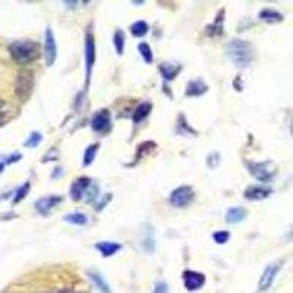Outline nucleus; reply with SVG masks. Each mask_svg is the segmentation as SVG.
I'll use <instances>...</instances> for the list:
<instances>
[{
	"label": "nucleus",
	"mask_w": 293,
	"mask_h": 293,
	"mask_svg": "<svg viewBox=\"0 0 293 293\" xmlns=\"http://www.w3.org/2000/svg\"><path fill=\"white\" fill-rule=\"evenodd\" d=\"M131 33L134 37H144L148 33V24L145 21H137L131 27Z\"/></svg>",
	"instance_id": "obj_21"
},
{
	"label": "nucleus",
	"mask_w": 293,
	"mask_h": 293,
	"mask_svg": "<svg viewBox=\"0 0 293 293\" xmlns=\"http://www.w3.org/2000/svg\"><path fill=\"white\" fill-rule=\"evenodd\" d=\"M292 134H293V123H292Z\"/></svg>",
	"instance_id": "obj_32"
},
{
	"label": "nucleus",
	"mask_w": 293,
	"mask_h": 293,
	"mask_svg": "<svg viewBox=\"0 0 293 293\" xmlns=\"http://www.w3.org/2000/svg\"><path fill=\"white\" fill-rule=\"evenodd\" d=\"M44 56H46V63H47V66H52L53 63L56 62V57H57V44H56V38H54L52 28H47V31H46Z\"/></svg>",
	"instance_id": "obj_5"
},
{
	"label": "nucleus",
	"mask_w": 293,
	"mask_h": 293,
	"mask_svg": "<svg viewBox=\"0 0 293 293\" xmlns=\"http://www.w3.org/2000/svg\"><path fill=\"white\" fill-rule=\"evenodd\" d=\"M246 217V210L242 207L229 208L226 213V222L227 223H239Z\"/></svg>",
	"instance_id": "obj_15"
},
{
	"label": "nucleus",
	"mask_w": 293,
	"mask_h": 293,
	"mask_svg": "<svg viewBox=\"0 0 293 293\" xmlns=\"http://www.w3.org/2000/svg\"><path fill=\"white\" fill-rule=\"evenodd\" d=\"M89 186H91V179H88V177L76 179L72 183V186H70V197H72V200H75V201L81 200L85 195L86 190L89 189Z\"/></svg>",
	"instance_id": "obj_10"
},
{
	"label": "nucleus",
	"mask_w": 293,
	"mask_h": 293,
	"mask_svg": "<svg viewBox=\"0 0 293 293\" xmlns=\"http://www.w3.org/2000/svg\"><path fill=\"white\" fill-rule=\"evenodd\" d=\"M91 126L95 132H107L110 128V113L107 110H100L94 115L92 121H91Z\"/></svg>",
	"instance_id": "obj_8"
},
{
	"label": "nucleus",
	"mask_w": 293,
	"mask_h": 293,
	"mask_svg": "<svg viewBox=\"0 0 293 293\" xmlns=\"http://www.w3.org/2000/svg\"><path fill=\"white\" fill-rule=\"evenodd\" d=\"M3 172V164H0V173Z\"/></svg>",
	"instance_id": "obj_31"
},
{
	"label": "nucleus",
	"mask_w": 293,
	"mask_h": 293,
	"mask_svg": "<svg viewBox=\"0 0 293 293\" xmlns=\"http://www.w3.org/2000/svg\"><path fill=\"white\" fill-rule=\"evenodd\" d=\"M193 200V190L190 186H180L170 195V203L174 207H186Z\"/></svg>",
	"instance_id": "obj_4"
},
{
	"label": "nucleus",
	"mask_w": 293,
	"mask_h": 293,
	"mask_svg": "<svg viewBox=\"0 0 293 293\" xmlns=\"http://www.w3.org/2000/svg\"><path fill=\"white\" fill-rule=\"evenodd\" d=\"M229 57L236 66L245 68L254 60V49L245 40H233L229 44Z\"/></svg>",
	"instance_id": "obj_2"
},
{
	"label": "nucleus",
	"mask_w": 293,
	"mask_h": 293,
	"mask_svg": "<svg viewBox=\"0 0 293 293\" xmlns=\"http://www.w3.org/2000/svg\"><path fill=\"white\" fill-rule=\"evenodd\" d=\"M154 293H169V286H167L166 283L160 281V283H157V284H155Z\"/></svg>",
	"instance_id": "obj_30"
},
{
	"label": "nucleus",
	"mask_w": 293,
	"mask_h": 293,
	"mask_svg": "<svg viewBox=\"0 0 293 293\" xmlns=\"http://www.w3.org/2000/svg\"><path fill=\"white\" fill-rule=\"evenodd\" d=\"M160 70H161V75L164 76V79L172 81V79H174V76L177 75V72L180 70V66H172V65L164 63V65H161Z\"/></svg>",
	"instance_id": "obj_22"
},
{
	"label": "nucleus",
	"mask_w": 293,
	"mask_h": 293,
	"mask_svg": "<svg viewBox=\"0 0 293 293\" xmlns=\"http://www.w3.org/2000/svg\"><path fill=\"white\" fill-rule=\"evenodd\" d=\"M94 63H95V43H94V37L88 34L85 38V68L88 81L91 79Z\"/></svg>",
	"instance_id": "obj_6"
},
{
	"label": "nucleus",
	"mask_w": 293,
	"mask_h": 293,
	"mask_svg": "<svg viewBox=\"0 0 293 293\" xmlns=\"http://www.w3.org/2000/svg\"><path fill=\"white\" fill-rule=\"evenodd\" d=\"M89 277H91V280L94 281V284L97 286V289H99L100 292L112 293L110 287H109V284L104 281V278L102 277V274H99V273H95V271H91V273H89Z\"/></svg>",
	"instance_id": "obj_20"
},
{
	"label": "nucleus",
	"mask_w": 293,
	"mask_h": 293,
	"mask_svg": "<svg viewBox=\"0 0 293 293\" xmlns=\"http://www.w3.org/2000/svg\"><path fill=\"white\" fill-rule=\"evenodd\" d=\"M28 190H30V183H25L24 186H21V188L17 190V195L14 197V203H19V201L28 193Z\"/></svg>",
	"instance_id": "obj_29"
},
{
	"label": "nucleus",
	"mask_w": 293,
	"mask_h": 293,
	"mask_svg": "<svg viewBox=\"0 0 293 293\" xmlns=\"http://www.w3.org/2000/svg\"><path fill=\"white\" fill-rule=\"evenodd\" d=\"M95 248L102 252L103 257H112L113 254H116L122 248L121 243H115V242H100L95 245Z\"/></svg>",
	"instance_id": "obj_14"
},
{
	"label": "nucleus",
	"mask_w": 293,
	"mask_h": 293,
	"mask_svg": "<svg viewBox=\"0 0 293 293\" xmlns=\"http://www.w3.org/2000/svg\"><path fill=\"white\" fill-rule=\"evenodd\" d=\"M63 220L70 224H78V226H84L88 223V217L84 213H69L63 217Z\"/></svg>",
	"instance_id": "obj_19"
},
{
	"label": "nucleus",
	"mask_w": 293,
	"mask_h": 293,
	"mask_svg": "<svg viewBox=\"0 0 293 293\" xmlns=\"http://www.w3.org/2000/svg\"><path fill=\"white\" fill-rule=\"evenodd\" d=\"M113 40H115L116 52H118V54H122V53H123V49H125V34H123V31H116Z\"/></svg>",
	"instance_id": "obj_26"
},
{
	"label": "nucleus",
	"mask_w": 293,
	"mask_h": 293,
	"mask_svg": "<svg viewBox=\"0 0 293 293\" xmlns=\"http://www.w3.org/2000/svg\"><path fill=\"white\" fill-rule=\"evenodd\" d=\"M278 270H280V264H278V262L270 264V265L264 270V273H262V276L259 278L258 283L259 290L264 292V290H268V289L271 287V284H273V281H274V278H276Z\"/></svg>",
	"instance_id": "obj_7"
},
{
	"label": "nucleus",
	"mask_w": 293,
	"mask_h": 293,
	"mask_svg": "<svg viewBox=\"0 0 293 293\" xmlns=\"http://www.w3.org/2000/svg\"><path fill=\"white\" fill-rule=\"evenodd\" d=\"M150 112H151V103H141L135 109V112L132 113V121L135 122V123H139L141 121H144L148 115H150Z\"/></svg>",
	"instance_id": "obj_17"
},
{
	"label": "nucleus",
	"mask_w": 293,
	"mask_h": 293,
	"mask_svg": "<svg viewBox=\"0 0 293 293\" xmlns=\"http://www.w3.org/2000/svg\"><path fill=\"white\" fill-rule=\"evenodd\" d=\"M34 88V75L31 70H19L15 79V94L21 100H25L30 97L31 91Z\"/></svg>",
	"instance_id": "obj_3"
},
{
	"label": "nucleus",
	"mask_w": 293,
	"mask_h": 293,
	"mask_svg": "<svg viewBox=\"0 0 293 293\" xmlns=\"http://www.w3.org/2000/svg\"><path fill=\"white\" fill-rule=\"evenodd\" d=\"M62 201L60 197H56V195H50V197H43L40 198L37 203H35V208L38 210V213L41 214H47L54 206H57L59 203Z\"/></svg>",
	"instance_id": "obj_12"
},
{
	"label": "nucleus",
	"mask_w": 293,
	"mask_h": 293,
	"mask_svg": "<svg viewBox=\"0 0 293 293\" xmlns=\"http://www.w3.org/2000/svg\"><path fill=\"white\" fill-rule=\"evenodd\" d=\"M271 190L267 189V188H261V186H251L245 190V198L246 200H251V201H259V200H264L267 197H270Z\"/></svg>",
	"instance_id": "obj_13"
},
{
	"label": "nucleus",
	"mask_w": 293,
	"mask_h": 293,
	"mask_svg": "<svg viewBox=\"0 0 293 293\" xmlns=\"http://www.w3.org/2000/svg\"><path fill=\"white\" fill-rule=\"evenodd\" d=\"M183 281H185V287L188 290H198L204 286L206 283V277L203 276L201 273H197V271H185L183 273Z\"/></svg>",
	"instance_id": "obj_9"
},
{
	"label": "nucleus",
	"mask_w": 293,
	"mask_h": 293,
	"mask_svg": "<svg viewBox=\"0 0 293 293\" xmlns=\"http://www.w3.org/2000/svg\"><path fill=\"white\" fill-rule=\"evenodd\" d=\"M229 238H230V233L229 232H216L214 235H213V239L217 242L219 245H222V243H226V242L229 241Z\"/></svg>",
	"instance_id": "obj_28"
},
{
	"label": "nucleus",
	"mask_w": 293,
	"mask_h": 293,
	"mask_svg": "<svg viewBox=\"0 0 293 293\" xmlns=\"http://www.w3.org/2000/svg\"><path fill=\"white\" fill-rule=\"evenodd\" d=\"M14 112V107L9 103H6L5 100H0V123L9 119V116L12 115Z\"/></svg>",
	"instance_id": "obj_24"
},
{
	"label": "nucleus",
	"mask_w": 293,
	"mask_h": 293,
	"mask_svg": "<svg viewBox=\"0 0 293 293\" xmlns=\"http://www.w3.org/2000/svg\"><path fill=\"white\" fill-rule=\"evenodd\" d=\"M249 170L261 182H270L273 172L268 170V163H249Z\"/></svg>",
	"instance_id": "obj_11"
},
{
	"label": "nucleus",
	"mask_w": 293,
	"mask_h": 293,
	"mask_svg": "<svg viewBox=\"0 0 293 293\" xmlns=\"http://www.w3.org/2000/svg\"><path fill=\"white\" fill-rule=\"evenodd\" d=\"M207 91V85L201 81H192L188 84L186 88V95L188 97H200Z\"/></svg>",
	"instance_id": "obj_16"
},
{
	"label": "nucleus",
	"mask_w": 293,
	"mask_h": 293,
	"mask_svg": "<svg viewBox=\"0 0 293 293\" xmlns=\"http://www.w3.org/2000/svg\"><path fill=\"white\" fill-rule=\"evenodd\" d=\"M41 139H43V137H41L40 132H33V134L30 135V138L25 141V147L34 148V147H37V145L41 142Z\"/></svg>",
	"instance_id": "obj_27"
},
{
	"label": "nucleus",
	"mask_w": 293,
	"mask_h": 293,
	"mask_svg": "<svg viewBox=\"0 0 293 293\" xmlns=\"http://www.w3.org/2000/svg\"><path fill=\"white\" fill-rule=\"evenodd\" d=\"M138 50L141 53V56H142V59L147 63H151L153 62V52H151V49H150V46L147 43H141L138 46Z\"/></svg>",
	"instance_id": "obj_25"
},
{
	"label": "nucleus",
	"mask_w": 293,
	"mask_h": 293,
	"mask_svg": "<svg viewBox=\"0 0 293 293\" xmlns=\"http://www.w3.org/2000/svg\"><path fill=\"white\" fill-rule=\"evenodd\" d=\"M97 151H99V144H91L88 148L85 150V154H84V166H89L92 164L95 155H97Z\"/></svg>",
	"instance_id": "obj_23"
},
{
	"label": "nucleus",
	"mask_w": 293,
	"mask_h": 293,
	"mask_svg": "<svg viewBox=\"0 0 293 293\" xmlns=\"http://www.w3.org/2000/svg\"><path fill=\"white\" fill-rule=\"evenodd\" d=\"M9 52L12 57L21 65H27L30 62L35 60L38 57L40 47L34 41L30 40H22V41H15L9 46Z\"/></svg>",
	"instance_id": "obj_1"
},
{
	"label": "nucleus",
	"mask_w": 293,
	"mask_h": 293,
	"mask_svg": "<svg viewBox=\"0 0 293 293\" xmlns=\"http://www.w3.org/2000/svg\"><path fill=\"white\" fill-rule=\"evenodd\" d=\"M259 19L265 21V22H280L283 21V15L277 11H273V9H264L259 12Z\"/></svg>",
	"instance_id": "obj_18"
}]
</instances>
